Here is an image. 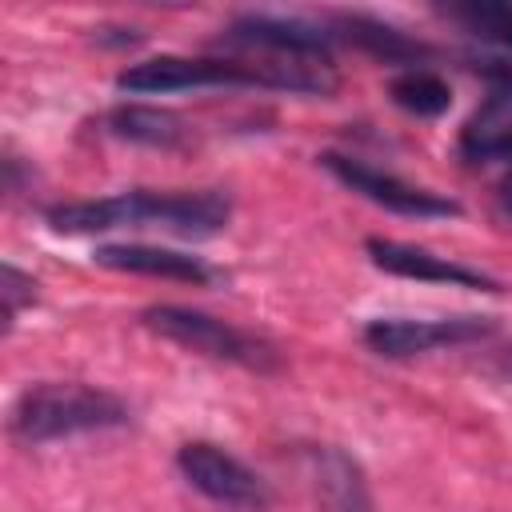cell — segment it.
<instances>
[{
  "label": "cell",
  "instance_id": "1",
  "mask_svg": "<svg viewBox=\"0 0 512 512\" xmlns=\"http://www.w3.org/2000/svg\"><path fill=\"white\" fill-rule=\"evenodd\" d=\"M120 92L132 96H168L188 88H280L300 96L336 92V72L328 60H224V56H152L116 76Z\"/></svg>",
  "mask_w": 512,
  "mask_h": 512
},
{
  "label": "cell",
  "instance_id": "2",
  "mask_svg": "<svg viewBox=\"0 0 512 512\" xmlns=\"http://www.w3.org/2000/svg\"><path fill=\"white\" fill-rule=\"evenodd\" d=\"M48 224L64 236L112 232V228H164L176 236H212L228 224L232 200L216 188L204 192H116L104 200H72L44 212Z\"/></svg>",
  "mask_w": 512,
  "mask_h": 512
},
{
  "label": "cell",
  "instance_id": "3",
  "mask_svg": "<svg viewBox=\"0 0 512 512\" xmlns=\"http://www.w3.org/2000/svg\"><path fill=\"white\" fill-rule=\"evenodd\" d=\"M128 408L112 392L88 388V384H36L20 392L12 404V432L24 444H44V440H64L80 432H104V428H124Z\"/></svg>",
  "mask_w": 512,
  "mask_h": 512
},
{
  "label": "cell",
  "instance_id": "4",
  "mask_svg": "<svg viewBox=\"0 0 512 512\" xmlns=\"http://www.w3.org/2000/svg\"><path fill=\"white\" fill-rule=\"evenodd\" d=\"M144 324L152 332H160L164 340H172V344H184L200 356L228 360V364H240V368H252V372H272L280 364L276 348L268 340H260L256 332H244V328L224 324V320H216L208 312H196V308L152 304V308H144Z\"/></svg>",
  "mask_w": 512,
  "mask_h": 512
},
{
  "label": "cell",
  "instance_id": "5",
  "mask_svg": "<svg viewBox=\"0 0 512 512\" xmlns=\"http://www.w3.org/2000/svg\"><path fill=\"white\" fill-rule=\"evenodd\" d=\"M320 164L344 184L352 188L356 196L396 212V216H416V220H432V216H460V204L440 196V192H428V188H416L368 160H356V156H340V152H324Z\"/></svg>",
  "mask_w": 512,
  "mask_h": 512
},
{
  "label": "cell",
  "instance_id": "6",
  "mask_svg": "<svg viewBox=\"0 0 512 512\" xmlns=\"http://www.w3.org/2000/svg\"><path fill=\"white\" fill-rule=\"evenodd\" d=\"M176 468L184 472V480L204 492L216 504L228 508H244V512H260L268 508V484L232 452L208 444V440H192L176 452Z\"/></svg>",
  "mask_w": 512,
  "mask_h": 512
},
{
  "label": "cell",
  "instance_id": "7",
  "mask_svg": "<svg viewBox=\"0 0 512 512\" xmlns=\"http://www.w3.org/2000/svg\"><path fill=\"white\" fill-rule=\"evenodd\" d=\"M496 332V320L488 316H448V320H400V316H380L364 324V344L376 356L388 360H408L432 348H452V344H472L488 340Z\"/></svg>",
  "mask_w": 512,
  "mask_h": 512
},
{
  "label": "cell",
  "instance_id": "8",
  "mask_svg": "<svg viewBox=\"0 0 512 512\" xmlns=\"http://www.w3.org/2000/svg\"><path fill=\"white\" fill-rule=\"evenodd\" d=\"M232 40L236 44H256L288 60H328L336 32L304 20V16H276V12H248L232 20Z\"/></svg>",
  "mask_w": 512,
  "mask_h": 512
},
{
  "label": "cell",
  "instance_id": "9",
  "mask_svg": "<svg viewBox=\"0 0 512 512\" xmlns=\"http://www.w3.org/2000/svg\"><path fill=\"white\" fill-rule=\"evenodd\" d=\"M364 248H368V256H372V264L384 268V272H392V276H404V280H428V284H452V288L496 292V280L484 276L480 268L456 264V260L436 256V252H428V248L400 244V240H384V236H372Z\"/></svg>",
  "mask_w": 512,
  "mask_h": 512
},
{
  "label": "cell",
  "instance_id": "10",
  "mask_svg": "<svg viewBox=\"0 0 512 512\" xmlns=\"http://www.w3.org/2000/svg\"><path fill=\"white\" fill-rule=\"evenodd\" d=\"M92 260L104 268H116V272L180 280V284H208L216 276L200 256H188L176 248H156V244H100L92 252Z\"/></svg>",
  "mask_w": 512,
  "mask_h": 512
},
{
  "label": "cell",
  "instance_id": "11",
  "mask_svg": "<svg viewBox=\"0 0 512 512\" xmlns=\"http://www.w3.org/2000/svg\"><path fill=\"white\" fill-rule=\"evenodd\" d=\"M460 156L468 164H512V84H496L488 100L460 128Z\"/></svg>",
  "mask_w": 512,
  "mask_h": 512
},
{
  "label": "cell",
  "instance_id": "12",
  "mask_svg": "<svg viewBox=\"0 0 512 512\" xmlns=\"http://www.w3.org/2000/svg\"><path fill=\"white\" fill-rule=\"evenodd\" d=\"M104 128L116 140L148 144V148H176V144L188 140V124L176 112L152 108V104H120L104 116Z\"/></svg>",
  "mask_w": 512,
  "mask_h": 512
},
{
  "label": "cell",
  "instance_id": "13",
  "mask_svg": "<svg viewBox=\"0 0 512 512\" xmlns=\"http://www.w3.org/2000/svg\"><path fill=\"white\" fill-rule=\"evenodd\" d=\"M336 28L340 36H348L352 44H360L364 52L380 56L384 64H420L428 56V48L412 36H404L400 28L376 20V16H364V12H352V16H336Z\"/></svg>",
  "mask_w": 512,
  "mask_h": 512
},
{
  "label": "cell",
  "instance_id": "14",
  "mask_svg": "<svg viewBox=\"0 0 512 512\" xmlns=\"http://www.w3.org/2000/svg\"><path fill=\"white\" fill-rule=\"evenodd\" d=\"M388 96H392L396 108H404L408 116H424V120L448 112V104H452V88L436 72H428V68L396 72L392 84H388Z\"/></svg>",
  "mask_w": 512,
  "mask_h": 512
},
{
  "label": "cell",
  "instance_id": "15",
  "mask_svg": "<svg viewBox=\"0 0 512 512\" xmlns=\"http://www.w3.org/2000/svg\"><path fill=\"white\" fill-rule=\"evenodd\" d=\"M448 16L464 24L488 52L512 56V4H452Z\"/></svg>",
  "mask_w": 512,
  "mask_h": 512
},
{
  "label": "cell",
  "instance_id": "16",
  "mask_svg": "<svg viewBox=\"0 0 512 512\" xmlns=\"http://www.w3.org/2000/svg\"><path fill=\"white\" fill-rule=\"evenodd\" d=\"M0 296H4V328H12V320H16L20 304L36 296V280H32V276H24L16 264H4V288H0Z\"/></svg>",
  "mask_w": 512,
  "mask_h": 512
},
{
  "label": "cell",
  "instance_id": "17",
  "mask_svg": "<svg viewBox=\"0 0 512 512\" xmlns=\"http://www.w3.org/2000/svg\"><path fill=\"white\" fill-rule=\"evenodd\" d=\"M500 212L512 220V168H508V176L500 180Z\"/></svg>",
  "mask_w": 512,
  "mask_h": 512
}]
</instances>
